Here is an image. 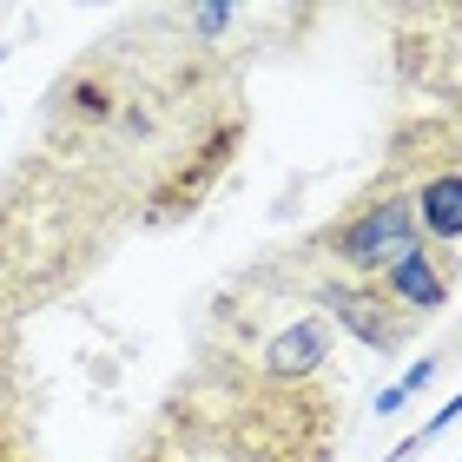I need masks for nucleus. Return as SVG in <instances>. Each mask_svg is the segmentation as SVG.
Wrapping results in <instances>:
<instances>
[{"instance_id": "1", "label": "nucleus", "mask_w": 462, "mask_h": 462, "mask_svg": "<svg viewBox=\"0 0 462 462\" xmlns=\"http://www.w3.org/2000/svg\"><path fill=\"white\" fill-rule=\"evenodd\" d=\"M337 449V390L264 383L231 364H205L172 390L133 462H330Z\"/></svg>"}, {"instance_id": "2", "label": "nucleus", "mask_w": 462, "mask_h": 462, "mask_svg": "<svg viewBox=\"0 0 462 462\" xmlns=\"http://www.w3.org/2000/svg\"><path fill=\"white\" fill-rule=\"evenodd\" d=\"M416 245H423V231H416L410 179L370 185V192L356 199L337 225H324L318 238H310V251H324L344 278H376V271H390V264L403 258V251H416Z\"/></svg>"}, {"instance_id": "3", "label": "nucleus", "mask_w": 462, "mask_h": 462, "mask_svg": "<svg viewBox=\"0 0 462 462\" xmlns=\"http://www.w3.org/2000/svg\"><path fill=\"white\" fill-rule=\"evenodd\" d=\"M403 27L410 40H396V67L462 119V7H416Z\"/></svg>"}, {"instance_id": "4", "label": "nucleus", "mask_w": 462, "mask_h": 462, "mask_svg": "<svg viewBox=\"0 0 462 462\" xmlns=\"http://www.w3.org/2000/svg\"><path fill=\"white\" fill-rule=\"evenodd\" d=\"M318 304L370 350H403L416 330V318L403 304H390L376 278H330V284H318Z\"/></svg>"}, {"instance_id": "5", "label": "nucleus", "mask_w": 462, "mask_h": 462, "mask_svg": "<svg viewBox=\"0 0 462 462\" xmlns=\"http://www.w3.org/2000/svg\"><path fill=\"white\" fill-rule=\"evenodd\" d=\"M376 284H383V298H390V304H403L410 318H430V310H443V298H449L443 251L416 245V251H403V258H396L390 271H376Z\"/></svg>"}, {"instance_id": "6", "label": "nucleus", "mask_w": 462, "mask_h": 462, "mask_svg": "<svg viewBox=\"0 0 462 462\" xmlns=\"http://www.w3.org/2000/svg\"><path fill=\"white\" fill-rule=\"evenodd\" d=\"M0 462H33V410H27V376H20V344L7 318H0Z\"/></svg>"}, {"instance_id": "7", "label": "nucleus", "mask_w": 462, "mask_h": 462, "mask_svg": "<svg viewBox=\"0 0 462 462\" xmlns=\"http://www.w3.org/2000/svg\"><path fill=\"white\" fill-rule=\"evenodd\" d=\"M410 205H416V231L430 238V251L462 238V172L456 165H436L423 185H410Z\"/></svg>"}]
</instances>
